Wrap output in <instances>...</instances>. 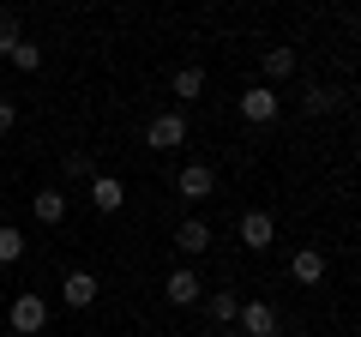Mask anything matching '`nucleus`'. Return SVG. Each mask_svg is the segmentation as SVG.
<instances>
[{
	"label": "nucleus",
	"mask_w": 361,
	"mask_h": 337,
	"mask_svg": "<svg viewBox=\"0 0 361 337\" xmlns=\"http://www.w3.org/2000/svg\"><path fill=\"white\" fill-rule=\"evenodd\" d=\"M18 259H25V229L0 223V265H18Z\"/></svg>",
	"instance_id": "obj_14"
},
{
	"label": "nucleus",
	"mask_w": 361,
	"mask_h": 337,
	"mask_svg": "<svg viewBox=\"0 0 361 337\" xmlns=\"http://www.w3.org/2000/svg\"><path fill=\"white\" fill-rule=\"evenodd\" d=\"M175 97H180V103L205 97V66H180V73H175Z\"/></svg>",
	"instance_id": "obj_15"
},
{
	"label": "nucleus",
	"mask_w": 361,
	"mask_h": 337,
	"mask_svg": "<svg viewBox=\"0 0 361 337\" xmlns=\"http://www.w3.org/2000/svg\"><path fill=\"white\" fill-rule=\"evenodd\" d=\"M331 103H337V91H325V85H307V91H301V109H307V115H325Z\"/></svg>",
	"instance_id": "obj_18"
},
{
	"label": "nucleus",
	"mask_w": 361,
	"mask_h": 337,
	"mask_svg": "<svg viewBox=\"0 0 361 337\" xmlns=\"http://www.w3.org/2000/svg\"><path fill=\"white\" fill-rule=\"evenodd\" d=\"M6 61H13L18 73H37V66H42V49H37V42H25V37H18V49L6 54Z\"/></svg>",
	"instance_id": "obj_17"
},
{
	"label": "nucleus",
	"mask_w": 361,
	"mask_h": 337,
	"mask_svg": "<svg viewBox=\"0 0 361 337\" xmlns=\"http://www.w3.org/2000/svg\"><path fill=\"white\" fill-rule=\"evenodd\" d=\"M205 313H211L217 325H235V319H241V295H235V289H211V295H205Z\"/></svg>",
	"instance_id": "obj_12"
},
{
	"label": "nucleus",
	"mask_w": 361,
	"mask_h": 337,
	"mask_svg": "<svg viewBox=\"0 0 361 337\" xmlns=\"http://www.w3.org/2000/svg\"><path fill=\"white\" fill-rule=\"evenodd\" d=\"M289 277H295V283H325V253L301 247L295 259H289Z\"/></svg>",
	"instance_id": "obj_11"
},
{
	"label": "nucleus",
	"mask_w": 361,
	"mask_h": 337,
	"mask_svg": "<svg viewBox=\"0 0 361 337\" xmlns=\"http://www.w3.org/2000/svg\"><path fill=\"white\" fill-rule=\"evenodd\" d=\"M37 223H49V229H54V223H66V193H54V187H49V193H37Z\"/></svg>",
	"instance_id": "obj_16"
},
{
	"label": "nucleus",
	"mask_w": 361,
	"mask_h": 337,
	"mask_svg": "<svg viewBox=\"0 0 361 337\" xmlns=\"http://www.w3.org/2000/svg\"><path fill=\"white\" fill-rule=\"evenodd\" d=\"M289 73H295V49H265V78H259V85H271V91H277Z\"/></svg>",
	"instance_id": "obj_13"
},
{
	"label": "nucleus",
	"mask_w": 361,
	"mask_h": 337,
	"mask_svg": "<svg viewBox=\"0 0 361 337\" xmlns=\"http://www.w3.org/2000/svg\"><path fill=\"white\" fill-rule=\"evenodd\" d=\"M6 319H13L18 337H42V331H49V319H54V307L37 295V289H25V295H13V313H6Z\"/></svg>",
	"instance_id": "obj_1"
},
{
	"label": "nucleus",
	"mask_w": 361,
	"mask_h": 337,
	"mask_svg": "<svg viewBox=\"0 0 361 337\" xmlns=\"http://www.w3.org/2000/svg\"><path fill=\"white\" fill-rule=\"evenodd\" d=\"M241 115L253 121V127L277 121V91H271V85H247V91H241Z\"/></svg>",
	"instance_id": "obj_7"
},
{
	"label": "nucleus",
	"mask_w": 361,
	"mask_h": 337,
	"mask_svg": "<svg viewBox=\"0 0 361 337\" xmlns=\"http://www.w3.org/2000/svg\"><path fill=\"white\" fill-rule=\"evenodd\" d=\"M0 205H6V193H0Z\"/></svg>",
	"instance_id": "obj_22"
},
{
	"label": "nucleus",
	"mask_w": 361,
	"mask_h": 337,
	"mask_svg": "<svg viewBox=\"0 0 361 337\" xmlns=\"http://www.w3.org/2000/svg\"><path fill=\"white\" fill-rule=\"evenodd\" d=\"M13 49H18V18L0 13V54H13Z\"/></svg>",
	"instance_id": "obj_19"
},
{
	"label": "nucleus",
	"mask_w": 361,
	"mask_h": 337,
	"mask_svg": "<svg viewBox=\"0 0 361 337\" xmlns=\"http://www.w3.org/2000/svg\"><path fill=\"white\" fill-rule=\"evenodd\" d=\"M229 337H241V331H229Z\"/></svg>",
	"instance_id": "obj_23"
},
{
	"label": "nucleus",
	"mask_w": 361,
	"mask_h": 337,
	"mask_svg": "<svg viewBox=\"0 0 361 337\" xmlns=\"http://www.w3.org/2000/svg\"><path fill=\"white\" fill-rule=\"evenodd\" d=\"M175 193L187 199V205L211 199V193H217V168H211V163H180V175H175Z\"/></svg>",
	"instance_id": "obj_2"
},
{
	"label": "nucleus",
	"mask_w": 361,
	"mask_h": 337,
	"mask_svg": "<svg viewBox=\"0 0 361 337\" xmlns=\"http://www.w3.org/2000/svg\"><path fill=\"white\" fill-rule=\"evenodd\" d=\"M97 289H103V283H97L90 271H66V277H61V301H66V307H90Z\"/></svg>",
	"instance_id": "obj_9"
},
{
	"label": "nucleus",
	"mask_w": 361,
	"mask_h": 337,
	"mask_svg": "<svg viewBox=\"0 0 361 337\" xmlns=\"http://www.w3.org/2000/svg\"><path fill=\"white\" fill-rule=\"evenodd\" d=\"M145 145H151V151H180V145H187V115H180V109L157 115L151 127H145Z\"/></svg>",
	"instance_id": "obj_3"
},
{
	"label": "nucleus",
	"mask_w": 361,
	"mask_h": 337,
	"mask_svg": "<svg viewBox=\"0 0 361 337\" xmlns=\"http://www.w3.org/2000/svg\"><path fill=\"white\" fill-rule=\"evenodd\" d=\"M163 295L175 301V307H199V301H205V283H199L193 265H175V271L163 277Z\"/></svg>",
	"instance_id": "obj_4"
},
{
	"label": "nucleus",
	"mask_w": 361,
	"mask_h": 337,
	"mask_svg": "<svg viewBox=\"0 0 361 337\" xmlns=\"http://www.w3.org/2000/svg\"><path fill=\"white\" fill-rule=\"evenodd\" d=\"M13 127H18V109L6 103V97H0V133H13Z\"/></svg>",
	"instance_id": "obj_21"
},
{
	"label": "nucleus",
	"mask_w": 361,
	"mask_h": 337,
	"mask_svg": "<svg viewBox=\"0 0 361 337\" xmlns=\"http://www.w3.org/2000/svg\"><path fill=\"white\" fill-rule=\"evenodd\" d=\"M175 247H180V253H187V259H199V253H205V247H211V223L187 217V223H180V229H175Z\"/></svg>",
	"instance_id": "obj_10"
},
{
	"label": "nucleus",
	"mask_w": 361,
	"mask_h": 337,
	"mask_svg": "<svg viewBox=\"0 0 361 337\" xmlns=\"http://www.w3.org/2000/svg\"><path fill=\"white\" fill-rule=\"evenodd\" d=\"M66 175H73V181H78V175H85V181H90L97 168H90V157H78V151H73V157H66Z\"/></svg>",
	"instance_id": "obj_20"
},
{
	"label": "nucleus",
	"mask_w": 361,
	"mask_h": 337,
	"mask_svg": "<svg viewBox=\"0 0 361 337\" xmlns=\"http://www.w3.org/2000/svg\"><path fill=\"white\" fill-rule=\"evenodd\" d=\"M85 193H90V205L103 211V217H115V211L127 205V187H121L115 175H90V181H85Z\"/></svg>",
	"instance_id": "obj_6"
},
{
	"label": "nucleus",
	"mask_w": 361,
	"mask_h": 337,
	"mask_svg": "<svg viewBox=\"0 0 361 337\" xmlns=\"http://www.w3.org/2000/svg\"><path fill=\"white\" fill-rule=\"evenodd\" d=\"M271 241H277V217H271V211H247L241 217V247L247 253H265Z\"/></svg>",
	"instance_id": "obj_5"
},
{
	"label": "nucleus",
	"mask_w": 361,
	"mask_h": 337,
	"mask_svg": "<svg viewBox=\"0 0 361 337\" xmlns=\"http://www.w3.org/2000/svg\"><path fill=\"white\" fill-rule=\"evenodd\" d=\"M241 337H277V307L271 301H241Z\"/></svg>",
	"instance_id": "obj_8"
}]
</instances>
